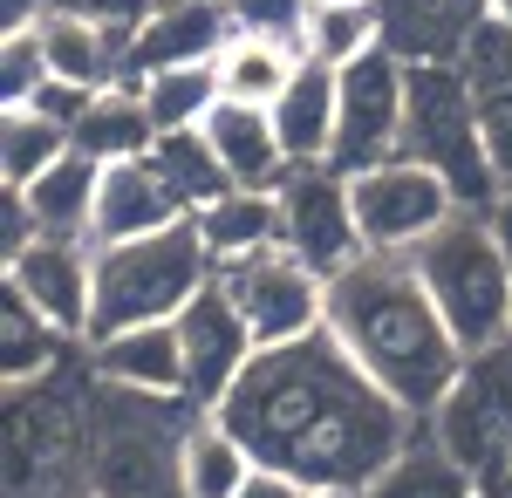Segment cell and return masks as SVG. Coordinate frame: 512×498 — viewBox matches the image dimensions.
<instances>
[{
  "label": "cell",
  "mask_w": 512,
  "mask_h": 498,
  "mask_svg": "<svg viewBox=\"0 0 512 498\" xmlns=\"http://www.w3.org/2000/svg\"><path fill=\"white\" fill-rule=\"evenodd\" d=\"M212 410L246 437L260 464L294 471L301 485H349V492L383 478V464L424 430V417H410L328 328L260 348Z\"/></svg>",
  "instance_id": "obj_1"
},
{
  "label": "cell",
  "mask_w": 512,
  "mask_h": 498,
  "mask_svg": "<svg viewBox=\"0 0 512 498\" xmlns=\"http://www.w3.org/2000/svg\"><path fill=\"white\" fill-rule=\"evenodd\" d=\"M328 335L390 389L410 417H431L465 376V348L437 314L431 287L417 280L410 253H362L349 273L328 280Z\"/></svg>",
  "instance_id": "obj_2"
},
{
  "label": "cell",
  "mask_w": 512,
  "mask_h": 498,
  "mask_svg": "<svg viewBox=\"0 0 512 498\" xmlns=\"http://www.w3.org/2000/svg\"><path fill=\"white\" fill-rule=\"evenodd\" d=\"M410 267L431 287L437 314L451 321V335L465 355L512 342V253L492 212H451L431 239L410 246Z\"/></svg>",
  "instance_id": "obj_3"
},
{
  "label": "cell",
  "mask_w": 512,
  "mask_h": 498,
  "mask_svg": "<svg viewBox=\"0 0 512 498\" xmlns=\"http://www.w3.org/2000/svg\"><path fill=\"white\" fill-rule=\"evenodd\" d=\"M219 273L212 246L198 219L185 212L178 226L144 232V239H117V246H96V314H89V342L123 335V328H144V321H178L185 301Z\"/></svg>",
  "instance_id": "obj_4"
},
{
  "label": "cell",
  "mask_w": 512,
  "mask_h": 498,
  "mask_svg": "<svg viewBox=\"0 0 512 498\" xmlns=\"http://www.w3.org/2000/svg\"><path fill=\"white\" fill-rule=\"evenodd\" d=\"M192 430L185 396H144L123 383H89V492L96 498H171L178 437Z\"/></svg>",
  "instance_id": "obj_5"
},
{
  "label": "cell",
  "mask_w": 512,
  "mask_h": 498,
  "mask_svg": "<svg viewBox=\"0 0 512 498\" xmlns=\"http://www.w3.org/2000/svg\"><path fill=\"white\" fill-rule=\"evenodd\" d=\"M403 157L431 164L458 192L465 212H499V178L485 157L478 89L458 62H410V103H403Z\"/></svg>",
  "instance_id": "obj_6"
},
{
  "label": "cell",
  "mask_w": 512,
  "mask_h": 498,
  "mask_svg": "<svg viewBox=\"0 0 512 498\" xmlns=\"http://www.w3.org/2000/svg\"><path fill=\"white\" fill-rule=\"evenodd\" d=\"M431 437L472 471L478 498L512 492V342L478 348L451 396L431 410Z\"/></svg>",
  "instance_id": "obj_7"
},
{
  "label": "cell",
  "mask_w": 512,
  "mask_h": 498,
  "mask_svg": "<svg viewBox=\"0 0 512 498\" xmlns=\"http://www.w3.org/2000/svg\"><path fill=\"white\" fill-rule=\"evenodd\" d=\"M212 280L233 294V307L246 314V328H253L260 348L301 342V335L328 328V280L308 260H294L287 246H260L246 260H226Z\"/></svg>",
  "instance_id": "obj_8"
},
{
  "label": "cell",
  "mask_w": 512,
  "mask_h": 498,
  "mask_svg": "<svg viewBox=\"0 0 512 498\" xmlns=\"http://www.w3.org/2000/svg\"><path fill=\"white\" fill-rule=\"evenodd\" d=\"M349 205L369 253H410L417 239H431L458 212V192L417 157H383L369 171H349Z\"/></svg>",
  "instance_id": "obj_9"
},
{
  "label": "cell",
  "mask_w": 512,
  "mask_h": 498,
  "mask_svg": "<svg viewBox=\"0 0 512 498\" xmlns=\"http://www.w3.org/2000/svg\"><path fill=\"white\" fill-rule=\"evenodd\" d=\"M274 198H280V246L294 260H308L321 280L349 273L369 253V239L355 226V205H349V178L335 164H287Z\"/></svg>",
  "instance_id": "obj_10"
},
{
  "label": "cell",
  "mask_w": 512,
  "mask_h": 498,
  "mask_svg": "<svg viewBox=\"0 0 512 498\" xmlns=\"http://www.w3.org/2000/svg\"><path fill=\"white\" fill-rule=\"evenodd\" d=\"M403 103H410V62L390 41L355 55L342 69V130H335V171H369L383 157H403Z\"/></svg>",
  "instance_id": "obj_11"
},
{
  "label": "cell",
  "mask_w": 512,
  "mask_h": 498,
  "mask_svg": "<svg viewBox=\"0 0 512 498\" xmlns=\"http://www.w3.org/2000/svg\"><path fill=\"white\" fill-rule=\"evenodd\" d=\"M178 342H185V369H192L198 410H212V403L246 376V362L260 355L246 314L233 307V294H226L219 280H205L192 301H185V314H178Z\"/></svg>",
  "instance_id": "obj_12"
},
{
  "label": "cell",
  "mask_w": 512,
  "mask_h": 498,
  "mask_svg": "<svg viewBox=\"0 0 512 498\" xmlns=\"http://www.w3.org/2000/svg\"><path fill=\"white\" fill-rule=\"evenodd\" d=\"M7 280L69 342H89V314H96V246L89 239H35L21 260H7Z\"/></svg>",
  "instance_id": "obj_13"
},
{
  "label": "cell",
  "mask_w": 512,
  "mask_h": 498,
  "mask_svg": "<svg viewBox=\"0 0 512 498\" xmlns=\"http://www.w3.org/2000/svg\"><path fill=\"white\" fill-rule=\"evenodd\" d=\"M185 219V198L171 192V178L158 171V157H123L103 164V185H96V219H89V246H117V239H144Z\"/></svg>",
  "instance_id": "obj_14"
},
{
  "label": "cell",
  "mask_w": 512,
  "mask_h": 498,
  "mask_svg": "<svg viewBox=\"0 0 512 498\" xmlns=\"http://www.w3.org/2000/svg\"><path fill=\"white\" fill-rule=\"evenodd\" d=\"M233 35V14L226 0H164L158 14L137 28L130 41V69H123V89L151 76V69H178V62H212Z\"/></svg>",
  "instance_id": "obj_15"
},
{
  "label": "cell",
  "mask_w": 512,
  "mask_h": 498,
  "mask_svg": "<svg viewBox=\"0 0 512 498\" xmlns=\"http://www.w3.org/2000/svg\"><path fill=\"white\" fill-rule=\"evenodd\" d=\"M82 348H89V369L103 383L144 389V396H192L178 321H144V328H123V335H103V342H82Z\"/></svg>",
  "instance_id": "obj_16"
},
{
  "label": "cell",
  "mask_w": 512,
  "mask_h": 498,
  "mask_svg": "<svg viewBox=\"0 0 512 498\" xmlns=\"http://www.w3.org/2000/svg\"><path fill=\"white\" fill-rule=\"evenodd\" d=\"M267 110H274L287 164H328V157H335V130H342V69L301 62L294 82L280 89Z\"/></svg>",
  "instance_id": "obj_17"
},
{
  "label": "cell",
  "mask_w": 512,
  "mask_h": 498,
  "mask_svg": "<svg viewBox=\"0 0 512 498\" xmlns=\"http://www.w3.org/2000/svg\"><path fill=\"white\" fill-rule=\"evenodd\" d=\"M212 137V151L226 164L233 185H253V192H274L287 178V151H280V130H274V110L267 103H239V96H219L212 116L198 123Z\"/></svg>",
  "instance_id": "obj_18"
},
{
  "label": "cell",
  "mask_w": 512,
  "mask_h": 498,
  "mask_svg": "<svg viewBox=\"0 0 512 498\" xmlns=\"http://www.w3.org/2000/svg\"><path fill=\"white\" fill-rule=\"evenodd\" d=\"M485 21V0H383V41L403 62H458Z\"/></svg>",
  "instance_id": "obj_19"
},
{
  "label": "cell",
  "mask_w": 512,
  "mask_h": 498,
  "mask_svg": "<svg viewBox=\"0 0 512 498\" xmlns=\"http://www.w3.org/2000/svg\"><path fill=\"white\" fill-rule=\"evenodd\" d=\"M253 451L219 410L192 417V430L178 437V492L185 498H239V485L253 478Z\"/></svg>",
  "instance_id": "obj_20"
},
{
  "label": "cell",
  "mask_w": 512,
  "mask_h": 498,
  "mask_svg": "<svg viewBox=\"0 0 512 498\" xmlns=\"http://www.w3.org/2000/svg\"><path fill=\"white\" fill-rule=\"evenodd\" d=\"M212 62H219L226 96H239V103H274L308 55H301V41H294V35H253V28H233L226 48H219Z\"/></svg>",
  "instance_id": "obj_21"
},
{
  "label": "cell",
  "mask_w": 512,
  "mask_h": 498,
  "mask_svg": "<svg viewBox=\"0 0 512 498\" xmlns=\"http://www.w3.org/2000/svg\"><path fill=\"white\" fill-rule=\"evenodd\" d=\"M362 498H478V485H472V471L431 437V417H424V430L383 464V478L362 485Z\"/></svg>",
  "instance_id": "obj_22"
},
{
  "label": "cell",
  "mask_w": 512,
  "mask_h": 498,
  "mask_svg": "<svg viewBox=\"0 0 512 498\" xmlns=\"http://www.w3.org/2000/svg\"><path fill=\"white\" fill-rule=\"evenodd\" d=\"M192 219H198V232H205V246H212L219 267H226V260H246V253H260V246H280V198L274 192H253V185L219 192L212 205H198Z\"/></svg>",
  "instance_id": "obj_23"
},
{
  "label": "cell",
  "mask_w": 512,
  "mask_h": 498,
  "mask_svg": "<svg viewBox=\"0 0 512 498\" xmlns=\"http://www.w3.org/2000/svg\"><path fill=\"white\" fill-rule=\"evenodd\" d=\"M69 144L82 157H96V164H123V157H144L158 144V123L144 110V96L137 89H96V103L82 110V123L69 130Z\"/></svg>",
  "instance_id": "obj_24"
},
{
  "label": "cell",
  "mask_w": 512,
  "mask_h": 498,
  "mask_svg": "<svg viewBox=\"0 0 512 498\" xmlns=\"http://www.w3.org/2000/svg\"><path fill=\"white\" fill-rule=\"evenodd\" d=\"M62 342H69V335L7 280V287H0V376H7V389L41 383L48 369H62Z\"/></svg>",
  "instance_id": "obj_25"
},
{
  "label": "cell",
  "mask_w": 512,
  "mask_h": 498,
  "mask_svg": "<svg viewBox=\"0 0 512 498\" xmlns=\"http://www.w3.org/2000/svg\"><path fill=\"white\" fill-rule=\"evenodd\" d=\"M96 185H103V164L96 157L69 151L62 164H48L35 185H21L35 219L48 239H89V219H96Z\"/></svg>",
  "instance_id": "obj_26"
},
{
  "label": "cell",
  "mask_w": 512,
  "mask_h": 498,
  "mask_svg": "<svg viewBox=\"0 0 512 498\" xmlns=\"http://www.w3.org/2000/svg\"><path fill=\"white\" fill-rule=\"evenodd\" d=\"M137 96L158 130H198L212 103L226 96V82H219V62H178V69H151L137 82Z\"/></svg>",
  "instance_id": "obj_27"
},
{
  "label": "cell",
  "mask_w": 512,
  "mask_h": 498,
  "mask_svg": "<svg viewBox=\"0 0 512 498\" xmlns=\"http://www.w3.org/2000/svg\"><path fill=\"white\" fill-rule=\"evenodd\" d=\"M69 151H76L69 130L48 123L41 110H28V103H14V110L0 116V185H35L41 171L62 164Z\"/></svg>",
  "instance_id": "obj_28"
},
{
  "label": "cell",
  "mask_w": 512,
  "mask_h": 498,
  "mask_svg": "<svg viewBox=\"0 0 512 498\" xmlns=\"http://www.w3.org/2000/svg\"><path fill=\"white\" fill-rule=\"evenodd\" d=\"M151 157H158L164 178H171V192L185 198V212L212 205L219 192H233V178H226V164H219V151H212L205 130H158Z\"/></svg>",
  "instance_id": "obj_29"
},
{
  "label": "cell",
  "mask_w": 512,
  "mask_h": 498,
  "mask_svg": "<svg viewBox=\"0 0 512 498\" xmlns=\"http://www.w3.org/2000/svg\"><path fill=\"white\" fill-rule=\"evenodd\" d=\"M383 41V7H308L301 21V55L328 62V69H349L355 55H369Z\"/></svg>",
  "instance_id": "obj_30"
},
{
  "label": "cell",
  "mask_w": 512,
  "mask_h": 498,
  "mask_svg": "<svg viewBox=\"0 0 512 498\" xmlns=\"http://www.w3.org/2000/svg\"><path fill=\"white\" fill-rule=\"evenodd\" d=\"M458 69L472 76L478 103L485 96H512V21H478V35L465 41V55H458Z\"/></svg>",
  "instance_id": "obj_31"
},
{
  "label": "cell",
  "mask_w": 512,
  "mask_h": 498,
  "mask_svg": "<svg viewBox=\"0 0 512 498\" xmlns=\"http://www.w3.org/2000/svg\"><path fill=\"white\" fill-rule=\"evenodd\" d=\"M48 76H55V69H48L41 21H35V28H14V35L0 41V96H7V110H14V103H28Z\"/></svg>",
  "instance_id": "obj_32"
},
{
  "label": "cell",
  "mask_w": 512,
  "mask_h": 498,
  "mask_svg": "<svg viewBox=\"0 0 512 498\" xmlns=\"http://www.w3.org/2000/svg\"><path fill=\"white\" fill-rule=\"evenodd\" d=\"M308 7H315V0H226L233 28H253V35H294V41H301Z\"/></svg>",
  "instance_id": "obj_33"
},
{
  "label": "cell",
  "mask_w": 512,
  "mask_h": 498,
  "mask_svg": "<svg viewBox=\"0 0 512 498\" xmlns=\"http://www.w3.org/2000/svg\"><path fill=\"white\" fill-rule=\"evenodd\" d=\"M35 239H48V232H41L28 192H21V185H0V267H7V260H21Z\"/></svg>",
  "instance_id": "obj_34"
},
{
  "label": "cell",
  "mask_w": 512,
  "mask_h": 498,
  "mask_svg": "<svg viewBox=\"0 0 512 498\" xmlns=\"http://www.w3.org/2000/svg\"><path fill=\"white\" fill-rule=\"evenodd\" d=\"M478 123H485L492 178H499V192L512 198V96H485V103H478Z\"/></svg>",
  "instance_id": "obj_35"
},
{
  "label": "cell",
  "mask_w": 512,
  "mask_h": 498,
  "mask_svg": "<svg viewBox=\"0 0 512 498\" xmlns=\"http://www.w3.org/2000/svg\"><path fill=\"white\" fill-rule=\"evenodd\" d=\"M89 103H96V89H82V82H69V76H48L35 96H28V110H41L48 123H62V130H76Z\"/></svg>",
  "instance_id": "obj_36"
},
{
  "label": "cell",
  "mask_w": 512,
  "mask_h": 498,
  "mask_svg": "<svg viewBox=\"0 0 512 498\" xmlns=\"http://www.w3.org/2000/svg\"><path fill=\"white\" fill-rule=\"evenodd\" d=\"M164 0H48V14H89V21H123V28H144Z\"/></svg>",
  "instance_id": "obj_37"
},
{
  "label": "cell",
  "mask_w": 512,
  "mask_h": 498,
  "mask_svg": "<svg viewBox=\"0 0 512 498\" xmlns=\"http://www.w3.org/2000/svg\"><path fill=\"white\" fill-rule=\"evenodd\" d=\"M239 498H308V485L294 471H280V464H253V478L239 485Z\"/></svg>",
  "instance_id": "obj_38"
},
{
  "label": "cell",
  "mask_w": 512,
  "mask_h": 498,
  "mask_svg": "<svg viewBox=\"0 0 512 498\" xmlns=\"http://www.w3.org/2000/svg\"><path fill=\"white\" fill-rule=\"evenodd\" d=\"M41 14H48V0H0V21H7V35H14V28H35Z\"/></svg>",
  "instance_id": "obj_39"
},
{
  "label": "cell",
  "mask_w": 512,
  "mask_h": 498,
  "mask_svg": "<svg viewBox=\"0 0 512 498\" xmlns=\"http://www.w3.org/2000/svg\"><path fill=\"white\" fill-rule=\"evenodd\" d=\"M492 219H499V232H506V253H512V198H499V212H492Z\"/></svg>",
  "instance_id": "obj_40"
},
{
  "label": "cell",
  "mask_w": 512,
  "mask_h": 498,
  "mask_svg": "<svg viewBox=\"0 0 512 498\" xmlns=\"http://www.w3.org/2000/svg\"><path fill=\"white\" fill-rule=\"evenodd\" d=\"M308 498H362V492H349V485H308Z\"/></svg>",
  "instance_id": "obj_41"
},
{
  "label": "cell",
  "mask_w": 512,
  "mask_h": 498,
  "mask_svg": "<svg viewBox=\"0 0 512 498\" xmlns=\"http://www.w3.org/2000/svg\"><path fill=\"white\" fill-rule=\"evenodd\" d=\"M485 14H492V21H512V0H485Z\"/></svg>",
  "instance_id": "obj_42"
},
{
  "label": "cell",
  "mask_w": 512,
  "mask_h": 498,
  "mask_svg": "<svg viewBox=\"0 0 512 498\" xmlns=\"http://www.w3.org/2000/svg\"><path fill=\"white\" fill-rule=\"evenodd\" d=\"M321 7H383V0H321Z\"/></svg>",
  "instance_id": "obj_43"
},
{
  "label": "cell",
  "mask_w": 512,
  "mask_h": 498,
  "mask_svg": "<svg viewBox=\"0 0 512 498\" xmlns=\"http://www.w3.org/2000/svg\"><path fill=\"white\" fill-rule=\"evenodd\" d=\"M89 498H96V492H89Z\"/></svg>",
  "instance_id": "obj_44"
}]
</instances>
